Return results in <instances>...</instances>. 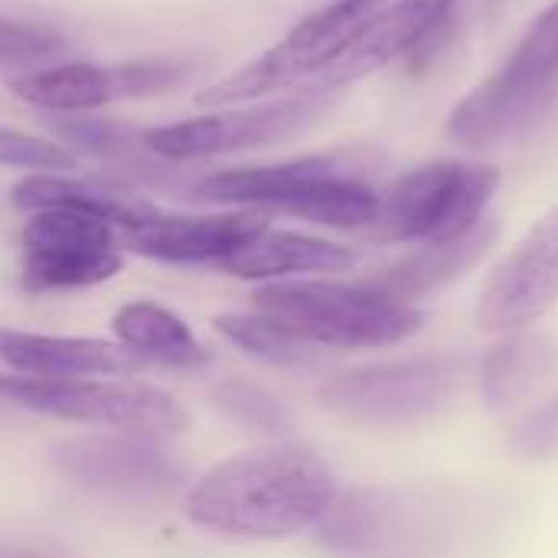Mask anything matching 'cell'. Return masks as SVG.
Listing matches in <instances>:
<instances>
[{"mask_svg": "<svg viewBox=\"0 0 558 558\" xmlns=\"http://www.w3.org/2000/svg\"><path fill=\"white\" fill-rule=\"evenodd\" d=\"M340 487L330 464L298 445L226 458L186 494V517L219 536L275 543L320 526Z\"/></svg>", "mask_w": 558, "mask_h": 558, "instance_id": "cell-1", "label": "cell"}, {"mask_svg": "<svg viewBox=\"0 0 558 558\" xmlns=\"http://www.w3.org/2000/svg\"><path fill=\"white\" fill-rule=\"evenodd\" d=\"M484 530V497L454 487L356 490L320 520V539L347 558H461Z\"/></svg>", "mask_w": 558, "mask_h": 558, "instance_id": "cell-2", "label": "cell"}, {"mask_svg": "<svg viewBox=\"0 0 558 558\" xmlns=\"http://www.w3.org/2000/svg\"><path fill=\"white\" fill-rule=\"evenodd\" d=\"M373 163L356 150L311 154L278 163H245L199 180L196 196L239 209L294 216L330 229H369L379 193L369 186Z\"/></svg>", "mask_w": 558, "mask_h": 558, "instance_id": "cell-3", "label": "cell"}, {"mask_svg": "<svg viewBox=\"0 0 558 558\" xmlns=\"http://www.w3.org/2000/svg\"><path fill=\"white\" fill-rule=\"evenodd\" d=\"M252 304L311 347H396L425 327V311L373 281H268L252 294Z\"/></svg>", "mask_w": 558, "mask_h": 558, "instance_id": "cell-4", "label": "cell"}, {"mask_svg": "<svg viewBox=\"0 0 558 558\" xmlns=\"http://www.w3.org/2000/svg\"><path fill=\"white\" fill-rule=\"evenodd\" d=\"M389 0H330L320 10L294 23L275 46L248 59L235 72L196 92L199 108H235L262 98L294 92L301 85L320 82V75L350 49V43L366 29V23Z\"/></svg>", "mask_w": 558, "mask_h": 558, "instance_id": "cell-5", "label": "cell"}, {"mask_svg": "<svg viewBox=\"0 0 558 558\" xmlns=\"http://www.w3.org/2000/svg\"><path fill=\"white\" fill-rule=\"evenodd\" d=\"M500 186L494 163L432 160L399 177L379 196L376 222L369 226L379 242H448L468 235L487 216Z\"/></svg>", "mask_w": 558, "mask_h": 558, "instance_id": "cell-6", "label": "cell"}, {"mask_svg": "<svg viewBox=\"0 0 558 558\" xmlns=\"http://www.w3.org/2000/svg\"><path fill=\"white\" fill-rule=\"evenodd\" d=\"M0 396L62 422L114 428L160 441L190 432V412L160 386L137 379H29L0 376Z\"/></svg>", "mask_w": 558, "mask_h": 558, "instance_id": "cell-7", "label": "cell"}, {"mask_svg": "<svg viewBox=\"0 0 558 558\" xmlns=\"http://www.w3.org/2000/svg\"><path fill=\"white\" fill-rule=\"evenodd\" d=\"M474 360L435 353L340 373L320 386L324 409L360 425H412L451 409L471 379Z\"/></svg>", "mask_w": 558, "mask_h": 558, "instance_id": "cell-8", "label": "cell"}, {"mask_svg": "<svg viewBox=\"0 0 558 558\" xmlns=\"http://www.w3.org/2000/svg\"><path fill=\"white\" fill-rule=\"evenodd\" d=\"M558 307V203L490 271L477 324L487 333H520Z\"/></svg>", "mask_w": 558, "mask_h": 558, "instance_id": "cell-9", "label": "cell"}, {"mask_svg": "<svg viewBox=\"0 0 558 558\" xmlns=\"http://www.w3.org/2000/svg\"><path fill=\"white\" fill-rule=\"evenodd\" d=\"M268 229V213L262 209H226V213H154L144 222L121 232V245L134 255L199 265L226 262L239 245Z\"/></svg>", "mask_w": 558, "mask_h": 558, "instance_id": "cell-10", "label": "cell"}, {"mask_svg": "<svg viewBox=\"0 0 558 558\" xmlns=\"http://www.w3.org/2000/svg\"><path fill=\"white\" fill-rule=\"evenodd\" d=\"M451 10L454 0H389L314 85L343 88L405 56L422 52L425 46H432L435 33L448 23Z\"/></svg>", "mask_w": 558, "mask_h": 558, "instance_id": "cell-11", "label": "cell"}, {"mask_svg": "<svg viewBox=\"0 0 558 558\" xmlns=\"http://www.w3.org/2000/svg\"><path fill=\"white\" fill-rule=\"evenodd\" d=\"M556 101V92L530 88L494 72L451 108L445 118V137L464 150H490L539 128Z\"/></svg>", "mask_w": 558, "mask_h": 558, "instance_id": "cell-12", "label": "cell"}, {"mask_svg": "<svg viewBox=\"0 0 558 558\" xmlns=\"http://www.w3.org/2000/svg\"><path fill=\"white\" fill-rule=\"evenodd\" d=\"M0 363L29 379H85V376H131L144 356L124 343L95 337H49L0 330Z\"/></svg>", "mask_w": 558, "mask_h": 558, "instance_id": "cell-13", "label": "cell"}, {"mask_svg": "<svg viewBox=\"0 0 558 558\" xmlns=\"http://www.w3.org/2000/svg\"><path fill=\"white\" fill-rule=\"evenodd\" d=\"M356 265V252L350 245L320 239V235H301L284 229H262L245 245H239L219 268L226 275H235L242 281H294V278H317L347 271Z\"/></svg>", "mask_w": 558, "mask_h": 558, "instance_id": "cell-14", "label": "cell"}, {"mask_svg": "<svg viewBox=\"0 0 558 558\" xmlns=\"http://www.w3.org/2000/svg\"><path fill=\"white\" fill-rule=\"evenodd\" d=\"M10 203L23 213H43V209H75L92 213L98 219H108L121 232L144 222L157 209L134 196L131 190H121L114 183L82 180L72 173H26L13 183Z\"/></svg>", "mask_w": 558, "mask_h": 558, "instance_id": "cell-15", "label": "cell"}, {"mask_svg": "<svg viewBox=\"0 0 558 558\" xmlns=\"http://www.w3.org/2000/svg\"><path fill=\"white\" fill-rule=\"evenodd\" d=\"M134 441H75L59 451V464L82 484L105 490H160L173 481V464Z\"/></svg>", "mask_w": 558, "mask_h": 558, "instance_id": "cell-16", "label": "cell"}, {"mask_svg": "<svg viewBox=\"0 0 558 558\" xmlns=\"http://www.w3.org/2000/svg\"><path fill=\"white\" fill-rule=\"evenodd\" d=\"M10 92L39 111L56 118L92 114L111 101H118L114 72L111 65L95 62H52L10 78Z\"/></svg>", "mask_w": 558, "mask_h": 558, "instance_id": "cell-17", "label": "cell"}, {"mask_svg": "<svg viewBox=\"0 0 558 558\" xmlns=\"http://www.w3.org/2000/svg\"><path fill=\"white\" fill-rule=\"evenodd\" d=\"M494 242H497V222L484 219L461 239L422 245L415 255L402 258L399 265H392L389 271L373 278V284L412 304L415 298H425V294L451 284L464 271H471L490 252Z\"/></svg>", "mask_w": 558, "mask_h": 558, "instance_id": "cell-18", "label": "cell"}, {"mask_svg": "<svg viewBox=\"0 0 558 558\" xmlns=\"http://www.w3.org/2000/svg\"><path fill=\"white\" fill-rule=\"evenodd\" d=\"M558 366V343L549 333H507L481 360V392L490 409L504 412L526 402Z\"/></svg>", "mask_w": 558, "mask_h": 558, "instance_id": "cell-19", "label": "cell"}, {"mask_svg": "<svg viewBox=\"0 0 558 558\" xmlns=\"http://www.w3.org/2000/svg\"><path fill=\"white\" fill-rule=\"evenodd\" d=\"M111 330L137 356H154V360L183 363V366L209 360V353L193 337L190 324L170 307H160L154 301H131L118 307L111 317Z\"/></svg>", "mask_w": 558, "mask_h": 558, "instance_id": "cell-20", "label": "cell"}, {"mask_svg": "<svg viewBox=\"0 0 558 558\" xmlns=\"http://www.w3.org/2000/svg\"><path fill=\"white\" fill-rule=\"evenodd\" d=\"M124 268L118 248H29L23 252V284L29 291H72L111 281Z\"/></svg>", "mask_w": 558, "mask_h": 558, "instance_id": "cell-21", "label": "cell"}, {"mask_svg": "<svg viewBox=\"0 0 558 558\" xmlns=\"http://www.w3.org/2000/svg\"><path fill=\"white\" fill-rule=\"evenodd\" d=\"M216 330L232 340L235 347H242L248 356H258L271 366H284V369H301V366H314L317 363V347L298 340L294 333H288L281 324H275L265 314H219L216 317Z\"/></svg>", "mask_w": 558, "mask_h": 558, "instance_id": "cell-22", "label": "cell"}, {"mask_svg": "<svg viewBox=\"0 0 558 558\" xmlns=\"http://www.w3.org/2000/svg\"><path fill=\"white\" fill-rule=\"evenodd\" d=\"M29 248H121V229L92 213L43 209L23 226V252Z\"/></svg>", "mask_w": 558, "mask_h": 558, "instance_id": "cell-23", "label": "cell"}, {"mask_svg": "<svg viewBox=\"0 0 558 558\" xmlns=\"http://www.w3.org/2000/svg\"><path fill=\"white\" fill-rule=\"evenodd\" d=\"M497 72L520 85L558 95V0H553L526 26V33L517 39L513 52L504 59Z\"/></svg>", "mask_w": 558, "mask_h": 558, "instance_id": "cell-24", "label": "cell"}, {"mask_svg": "<svg viewBox=\"0 0 558 558\" xmlns=\"http://www.w3.org/2000/svg\"><path fill=\"white\" fill-rule=\"evenodd\" d=\"M65 52V36L52 23L0 16V69L29 72Z\"/></svg>", "mask_w": 558, "mask_h": 558, "instance_id": "cell-25", "label": "cell"}, {"mask_svg": "<svg viewBox=\"0 0 558 558\" xmlns=\"http://www.w3.org/2000/svg\"><path fill=\"white\" fill-rule=\"evenodd\" d=\"M216 405L229 418H235V422H242V425H248L255 432H265V435H275V438H284L291 432L288 409L268 389H262L255 383H245V379L222 383L216 389Z\"/></svg>", "mask_w": 558, "mask_h": 558, "instance_id": "cell-26", "label": "cell"}, {"mask_svg": "<svg viewBox=\"0 0 558 558\" xmlns=\"http://www.w3.org/2000/svg\"><path fill=\"white\" fill-rule=\"evenodd\" d=\"M0 167H13L23 173H72L78 167V157L52 137L0 124Z\"/></svg>", "mask_w": 558, "mask_h": 558, "instance_id": "cell-27", "label": "cell"}, {"mask_svg": "<svg viewBox=\"0 0 558 558\" xmlns=\"http://www.w3.org/2000/svg\"><path fill=\"white\" fill-rule=\"evenodd\" d=\"M114 72V88L118 98H147V95H163L177 88L186 78L183 62L170 59H137V62H121L111 65Z\"/></svg>", "mask_w": 558, "mask_h": 558, "instance_id": "cell-28", "label": "cell"}, {"mask_svg": "<svg viewBox=\"0 0 558 558\" xmlns=\"http://www.w3.org/2000/svg\"><path fill=\"white\" fill-rule=\"evenodd\" d=\"M513 448L536 461L558 458V396L520 422L513 432Z\"/></svg>", "mask_w": 558, "mask_h": 558, "instance_id": "cell-29", "label": "cell"}]
</instances>
